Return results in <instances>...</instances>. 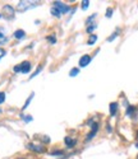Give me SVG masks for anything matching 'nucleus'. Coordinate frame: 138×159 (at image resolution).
Returning <instances> with one entry per match:
<instances>
[{"label": "nucleus", "instance_id": "f257e3e1", "mask_svg": "<svg viewBox=\"0 0 138 159\" xmlns=\"http://www.w3.org/2000/svg\"><path fill=\"white\" fill-rule=\"evenodd\" d=\"M37 5H39L37 1H26V0H23V1H18V4H17V10L26 11V10L31 9V8L37 7Z\"/></svg>", "mask_w": 138, "mask_h": 159}, {"label": "nucleus", "instance_id": "f03ea898", "mask_svg": "<svg viewBox=\"0 0 138 159\" xmlns=\"http://www.w3.org/2000/svg\"><path fill=\"white\" fill-rule=\"evenodd\" d=\"M14 14H16V9H14L12 5L7 4V5H4V7H3V9H1V17H4L5 19H8V20L13 19L14 18Z\"/></svg>", "mask_w": 138, "mask_h": 159}, {"label": "nucleus", "instance_id": "7ed1b4c3", "mask_svg": "<svg viewBox=\"0 0 138 159\" xmlns=\"http://www.w3.org/2000/svg\"><path fill=\"white\" fill-rule=\"evenodd\" d=\"M52 4H54V7L56 8V9H59V11H60L61 14H65V13H68V11L70 10V7H69V5L64 4L63 1H54Z\"/></svg>", "mask_w": 138, "mask_h": 159}, {"label": "nucleus", "instance_id": "20e7f679", "mask_svg": "<svg viewBox=\"0 0 138 159\" xmlns=\"http://www.w3.org/2000/svg\"><path fill=\"white\" fill-rule=\"evenodd\" d=\"M19 66H20V73L22 74H28V73L31 71V69H32V65H31V63L30 61H23L22 64H19Z\"/></svg>", "mask_w": 138, "mask_h": 159}, {"label": "nucleus", "instance_id": "39448f33", "mask_svg": "<svg viewBox=\"0 0 138 159\" xmlns=\"http://www.w3.org/2000/svg\"><path fill=\"white\" fill-rule=\"evenodd\" d=\"M27 148L30 150H32V152H36V153H44V152H45V146L36 145V144H33V143L27 144Z\"/></svg>", "mask_w": 138, "mask_h": 159}, {"label": "nucleus", "instance_id": "423d86ee", "mask_svg": "<svg viewBox=\"0 0 138 159\" xmlns=\"http://www.w3.org/2000/svg\"><path fill=\"white\" fill-rule=\"evenodd\" d=\"M97 130H99V123L97 122H95V123H92V126H91V132L88 135H87V137H86V141H88V140H91L93 136L96 135V132H97Z\"/></svg>", "mask_w": 138, "mask_h": 159}, {"label": "nucleus", "instance_id": "0eeeda50", "mask_svg": "<svg viewBox=\"0 0 138 159\" xmlns=\"http://www.w3.org/2000/svg\"><path fill=\"white\" fill-rule=\"evenodd\" d=\"M90 63H91V56H90V55H83V56H81V59H79V66H81V67L87 66Z\"/></svg>", "mask_w": 138, "mask_h": 159}, {"label": "nucleus", "instance_id": "6e6552de", "mask_svg": "<svg viewBox=\"0 0 138 159\" xmlns=\"http://www.w3.org/2000/svg\"><path fill=\"white\" fill-rule=\"evenodd\" d=\"M13 37L17 38V40H23V38L26 37V32L23 31V29H17V31H14Z\"/></svg>", "mask_w": 138, "mask_h": 159}, {"label": "nucleus", "instance_id": "1a4fd4ad", "mask_svg": "<svg viewBox=\"0 0 138 159\" xmlns=\"http://www.w3.org/2000/svg\"><path fill=\"white\" fill-rule=\"evenodd\" d=\"M64 143H65V145L68 146V148H73V146L75 145V140L72 139L70 136H67L65 139H64Z\"/></svg>", "mask_w": 138, "mask_h": 159}, {"label": "nucleus", "instance_id": "9d476101", "mask_svg": "<svg viewBox=\"0 0 138 159\" xmlns=\"http://www.w3.org/2000/svg\"><path fill=\"white\" fill-rule=\"evenodd\" d=\"M118 107H119V106H118V103H116V102H113L110 104V115H111V116H115L116 111H118Z\"/></svg>", "mask_w": 138, "mask_h": 159}, {"label": "nucleus", "instance_id": "9b49d317", "mask_svg": "<svg viewBox=\"0 0 138 159\" xmlns=\"http://www.w3.org/2000/svg\"><path fill=\"white\" fill-rule=\"evenodd\" d=\"M50 13H51L54 17H56V18H60V17H61V13L59 11V9H56L55 7H52L51 9H50Z\"/></svg>", "mask_w": 138, "mask_h": 159}, {"label": "nucleus", "instance_id": "f8f14e48", "mask_svg": "<svg viewBox=\"0 0 138 159\" xmlns=\"http://www.w3.org/2000/svg\"><path fill=\"white\" fill-rule=\"evenodd\" d=\"M7 42H8V37L5 36V34L3 33L1 31H0V46H1V45H5Z\"/></svg>", "mask_w": 138, "mask_h": 159}, {"label": "nucleus", "instance_id": "ddd939ff", "mask_svg": "<svg viewBox=\"0 0 138 159\" xmlns=\"http://www.w3.org/2000/svg\"><path fill=\"white\" fill-rule=\"evenodd\" d=\"M33 96H35V93H31V94H30V97H28V99H27V101H26L24 106H23V107H22V110H26V108L28 107V104H30V103H31L32 98H33Z\"/></svg>", "mask_w": 138, "mask_h": 159}, {"label": "nucleus", "instance_id": "4468645a", "mask_svg": "<svg viewBox=\"0 0 138 159\" xmlns=\"http://www.w3.org/2000/svg\"><path fill=\"white\" fill-rule=\"evenodd\" d=\"M134 115V107L133 106H128V108H127V116L128 117H132Z\"/></svg>", "mask_w": 138, "mask_h": 159}, {"label": "nucleus", "instance_id": "2eb2a0df", "mask_svg": "<svg viewBox=\"0 0 138 159\" xmlns=\"http://www.w3.org/2000/svg\"><path fill=\"white\" fill-rule=\"evenodd\" d=\"M96 28H97V24H96V23H92V24L87 26V32H88V33H92Z\"/></svg>", "mask_w": 138, "mask_h": 159}, {"label": "nucleus", "instance_id": "dca6fc26", "mask_svg": "<svg viewBox=\"0 0 138 159\" xmlns=\"http://www.w3.org/2000/svg\"><path fill=\"white\" fill-rule=\"evenodd\" d=\"M96 41H97V36H96V34H91L90 38H88V45H90V46L93 45Z\"/></svg>", "mask_w": 138, "mask_h": 159}, {"label": "nucleus", "instance_id": "f3484780", "mask_svg": "<svg viewBox=\"0 0 138 159\" xmlns=\"http://www.w3.org/2000/svg\"><path fill=\"white\" fill-rule=\"evenodd\" d=\"M46 40L49 41L51 45H54L55 42H56V37H55V34H51V36H49V37H46Z\"/></svg>", "mask_w": 138, "mask_h": 159}, {"label": "nucleus", "instance_id": "a211bd4d", "mask_svg": "<svg viewBox=\"0 0 138 159\" xmlns=\"http://www.w3.org/2000/svg\"><path fill=\"white\" fill-rule=\"evenodd\" d=\"M20 117H22V120H23L24 122H31V121H32V117L30 116V115H22Z\"/></svg>", "mask_w": 138, "mask_h": 159}, {"label": "nucleus", "instance_id": "6ab92c4d", "mask_svg": "<svg viewBox=\"0 0 138 159\" xmlns=\"http://www.w3.org/2000/svg\"><path fill=\"white\" fill-rule=\"evenodd\" d=\"M78 73H79V69H78V67H73V69L70 70L69 75H70V76H75V75H78Z\"/></svg>", "mask_w": 138, "mask_h": 159}, {"label": "nucleus", "instance_id": "aec40b11", "mask_svg": "<svg viewBox=\"0 0 138 159\" xmlns=\"http://www.w3.org/2000/svg\"><path fill=\"white\" fill-rule=\"evenodd\" d=\"M41 70H42V66H39V67H37V70H36V71H35L33 74H32V75L30 76V79H33L35 76H37V75L40 74V71H41Z\"/></svg>", "mask_w": 138, "mask_h": 159}, {"label": "nucleus", "instance_id": "412c9836", "mask_svg": "<svg viewBox=\"0 0 138 159\" xmlns=\"http://www.w3.org/2000/svg\"><path fill=\"white\" fill-rule=\"evenodd\" d=\"M88 7H90V1H87V0H83V1H82V9L86 10Z\"/></svg>", "mask_w": 138, "mask_h": 159}, {"label": "nucleus", "instance_id": "4be33fe9", "mask_svg": "<svg viewBox=\"0 0 138 159\" xmlns=\"http://www.w3.org/2000/svg\"><path fill=\"white\" fill-rule=\"evenodd\" d=\"M5 102V93L4 92H0V104Z\"/></svg>", "mask_w": 138, "mask_h": 159}, {"label": "nucleus", "instance_id": "5701e85b", "mask_svg": "<svg viewBox=\"0 0 138 159\" xmlns=\"http://www.w3.org/2000/svg\"><path fill=\"white\" fill-rule=\"evenodd\" d=\"M106 17L107 18H111V17H113V8H109L106 10Z\"/></svg>", "mask_w": 138, "mask_h": 159}, {"label": "nucleus", "instance_id": "b1692460", "mask_svg": "<svg viewBox=\"0 0 138 159\" xmlns=\"http://www.w3.org/2000/svg\"><path fill=\"white\" fill-rule=\"evenodd\" d=\"M118 33H119V32H118V31H116V32H114V33H113V36H111V37H109V38H107V41H109V42H111V41H113V40H114V38H115L116 36H118Z\"/></svg>", "mask_w": 138, "mask_h": 159}, {"label": "nucleus", "instance_id": "393cba45", "mask_svg": "<svg viewBox=\"0 0 138 159\" xmlns=\"http://www.w3.org/2000/svg\"><path fill=\"white\" fill-rule=\"evenodd\" d=\"M13 71H14V73H20V66H19V65L14 66V67H13Z\"/></svg>", "mask_w": 138, "mask_h": 159}, {"label": "nucleus", "instance_id": "a878e982", "mask_svg": "<svg viewBox=\"0 0 138 159\" xmlns=\"http://www.w3.org/2000/svg\"><path fill=\"white\" fill-rule=\"evenodd\" d=\"M4 55H5V50L4 49H0V59L4 56Z\"/></svg>", "mask_w": 138, "mask_h": 159}, {"label": "nucleus", "instance_id": "bb28decb", "mask_svg": "<svg viewBox=\"0 0 138 159\" xmlns=\"http://www.w3.org/2000/svg\"><path fill=\"white\" fill-rule=\"evenodd\" d=\"M52 155H63V152H52Z\"/></svg>", "mask_w": 138, "mask_h": 159}, {"label": "nucleus", "instance_id": "cd10ccee", "mask_svg": "<svg viewBox=\"0 0 138 159\" xmlns=\"http://www.w3.org/2000/svg\"><path fill=\"white\" fill-rule=\"evenodd\" d=\"M42 141H45V143H49L50 139H49V137H42Z\"/></svg>", "mask_w": 138, "mask_h": 159}, {"label": "nucleus", "instance_id": "c85d7f7f", "mask_svg": "<svg viewBox=\"0 0 138 159\" xmlns=\"http://www.w3.org/2000/svg\"><path fill=\"white\" fill-rule=\"evenodd\" d=\"M106 130H107L109 132H111V131H113V130H111V126H110V125H107V127H106Z\"/></svg>", "mask_w": 138, "mask_h": 159}, {"label": "nucleus", "instance_id": "c756f323", "mask_svg": "<svg viewBox=\"0 0 138 159\" xmlns=\"http://www.w3.org/2000/svg\"><path fill=\"white\" fill-rule=\"evenodd\" d=\"M1 112H3V111H1V108H0V113H1Z\"/></svg>", "mask_w": 138, "mask_h": 159}, {"label": "nucleus", "instance_id": "7c9ffc66", "mask_svg": "<svg viewBox=\"0 0 138 159\" xmlns=\"http://www.w3.org/2000/svg\"><path fill=\"white\" fill-rule=\"evenodd\" d=\"M0 18H1V13H0Z\"/></svg>", "mask_w": 138, "mask_h": 159}, {"label": "nucleus", "instance_id": "2f4dec72", "mask_svg": "<svg viewBox=\"0 0 138 159\" xmlns=\"http://www.w3.org/2000/svg\"><path fill=\"white\" fill-rule=\"evenodd\" d=\"M136 146H137V148H138V144H137V145H136Z\"/></svg>", "mask_w": 138, "mask_h": 159}, {"label": "nucleus", "instance_id": "473e14b6", "mask_svg": "<svg viewBox=\"0 0 138 159\" xmlns=\"http://www.w3.org/2000/svg\"><path fill=\"white\" fill-rule=\"evenodd\" d=\"M19 159H24V158H19Z\"/></svg>", "mask_w": 138, "mask_h": 159}, {"label": "nucleus", "instance_id": "72a5a7b5", "mask_svg": "<svg viewBox=\"0 0 138 159\" xmlns=\"http://www.w3.org/2000/svg\"><path fill=\"white\" fill-rule=\"evenodd\" d=\"M137 135H138V134H137Z\"/></svg>", "mask_w": 138, "mask_h": 159}]
</instances>
